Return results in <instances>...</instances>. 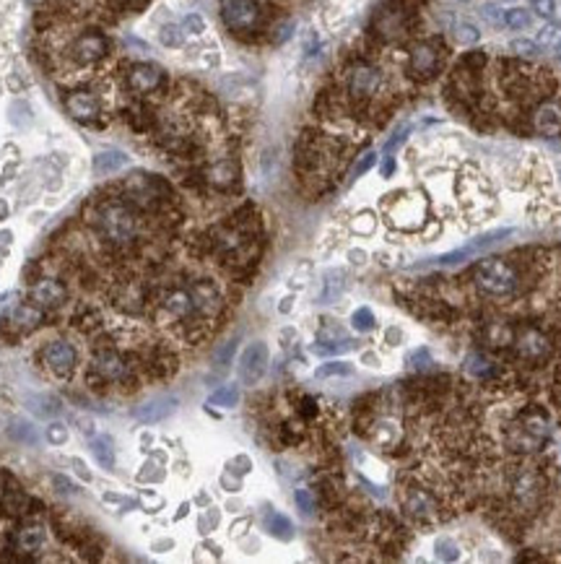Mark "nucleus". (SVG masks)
<instances>
[{
    "label": "nucleus",
    "instance_id": "nucleus-24",
    "mask_svg": "<svg viewBox=\"0 0 561 564\" xmlns=\"http://www.w3.org/2000/svg\"><path fill=\"white\" fill-rule=\"evenodd\" d=\"M536 125L540 133L556 135L561 130V115L556 107H540L536 115Z\"/></svg>",
    "mask_w": 561,
    "mask_h": 564
},
{
    "label": "nucleus",
    "instance_id": "nucleus-46",
    "mask_svg": "<svg viewBox=\"0 0 561 564\" xmlns=\"http://www.w3.org/2000/svg\"><path fill=\"white\" fill-rule=\"evenodd\" d=\"M533 8H536L540 16L551 19V16L556 13V0H533Z\"/></svg>",
    "mask_w": 561,
    "mask_h": 564
},
{
    "label": "nucleus",
    "instance_id": "nucleus-47",
    "mask_svg": "<svg viewBox=\"0 0 561 564\" xmlns=\"http://www.w3.org/2000/svg\"><path fill=\"white\" fill-rule=\"evenodd\" d=\"M234 349H237V341H232V344H226L224 351H219V356H216V362H219V367H224L226 362H229V356L234 354Z\"/></svg>",
    "mask_w": 561,
    "mask_h": 564
},
{
    "label": "nucleus",
    "instance_id": "nucleus-28",
    "mask_svg": "<svg viewBox=\"0 0 561 564\" xmlns=\"http://www.w3.org/2000/svg\"><path fill=\"white\" fill-rule=\"evenodd\" d=\"M208 177H211L213 185L226 187V185H232L237 180V164H234V161H219L211 172H208Z\"/></svg>",
    "mask_w": 561,
    "mask_h": 564
},
{
    "label": "nucleus",
    "instance_id": "nucleus-15",
    "mask_svg": "<svg viewBox=\"0 0 561 564\" xmlns=\"http://www.w3.org/2000/svg\"><path fill=\"white\" fill-rule=\"evenodd\" d=\"M379 86V73L372 65H356L349 73V89L353 97H372Z\"/></svg>",
    "mask_w": 561,
    "mask_h": 564
},
{
    "label": "nucleus",
    "instance_id": "nucleus-40",
    "mask_svg": "<svg viewBox=\"0 0 561 564\" xmlns=\"http://www.w3.org/2000/svg\"><path fill=\"white\" fill-rule=\"evenodd\" d=\"M501 16H504V11L499 8L497 3H486V5H481V19L488 21V24L501 26Z\"/></svg>",
    "mask_w": 561,
    "mask_h": 564
},
{
    "label": "nucleus",
    "instance_id": "nucleus-17",
    "mask_svg": "<svg viewBox=\"0 0 561 564\" xmlns=\"http://www.w3.org/2000/svg\"><path fill=\"white\" fill-rule=\"evenodd\" d=\"M439 65V52L434 42H424L411 52V68L416 75H432Z\"/></svg>",
    "mask_w": 561,
    "mask_h": 564
},
{
    "label": "nucleus",
    "instance_id": "nucleus-10",
    "mask_svg": "<svg viewBox=\"0 0 561 564\" xmlns=\"http://www.w3.org/2000/svg\"><path fill=\"white\" fill-rule=\"evenodd\" d=\"M247 232H242L239 226H221L219 232L213 234V247L221 258L229 260H239L245 247H247Z\"/></svg>",
    "mask_w": 561,
    "mask_h": 564
},
{
    "label": "nucleus",
    "instance_id": "nucleus-2",
    "mask_svg": "<svg viewBox=\"0 0 561 564\" xmlns=\"http://www.w3.org/2000/svg\"><path fill=\"white\" fill-rule=\"evenodd\" d=\"M475 283L488 296H510L517 289V273L501 258L481 260V266L475 268Z\"/></svg>",
    "mask_w": 561,
    "mask_h": 564
},
{
    "label": "nucleus",
    "instance_id": "nucleus-14",
    "mask_svg": "<svg viewBox=\"0 0 561 564\" xmlns=\"http://www.w3.org/2000/svg\"><path fill=\"white\" fill-rule=\"evenodd\" d=\"M29 296H32V302H37V305L42 307H58L65 302L68 292H65V286H62L60 281H55V279H39V281L32 286Z\"/></svg>",
    "mask_w": 561,
    "mask_h": 564
},
{
    "label": "nucleus",
    "instance_id": "nucleus-9",
    "mask_svg": "<svg viewBox=\"0 0 561 564\" xmlns=\"http://www.w3.org/2000/svg\"><path fill=\"white\" fill-rule=\"evenodd\" d=\"M75 359H78L75 349L71 344H65V341H52V344H47L45 351H42L45 367L50 369L52 375H58V377L68 375V372L75 367Z\"/></svg>",
    "mask_w": 561,
    "mask_h": 564
},
{
    "label": "nucleus",
    "instance_id": "nucleus-1",
    "mask_svg": "<svg viewBox=\"0 0 561 564\" xmlns=\"http://www.w3.org/2000/svg\"><path fill=\"white\" fill-rule=\"evenodd\" d=\"M91 224L104 242L114 247L133 245L140 237V216L138 211L125 203V200H101L97 209L91 211Z\"/></svg>",
    "mask_w": 561,
    "mask_h": 564
},
{
    "label": "nucleus",
    "instance_id": "nucleus-25",
    "mask_svg": "<svg viewBox=\"0 0 561 564\" xmlns=\"http://www.w3.org/2000/svg\"><path fill=\"white\" fill-rule=\"evenodd\" d=\"M125 164H127V156H125L123 151H104V154H99L97 161H94V169L99 174H112L117 172L120 167H125Z\"/></svg>",
    "mask_w": 561,
    "mask_h": 564
},
{
    "label": "nucleus",
    "instance_id": "nucleus-33",
    "mask_svg": "<svg viewBox=\"0 0 561 564\" xmlns=\"http://www.w3.org/2000/svg\"><path fill=\"white\" fill-rule=\"evenodd\" d=\"M351 325L356 333H369L374 328V315L369 307H359L353 315H351Z\"/></svg>",
    "mask_w": 561,
    "mask_h": 564
},
{
    "label": "nucleus",
    "instance_id": "nucleus-50",
    "mask_svg": "<svg viewBox=\"0 0 561 564\" xmlns=\"http://www.w3.org/2000/svg\"><path fill=\"white\" fill-rule=\"evenodd\" d=\"M351 258H353V263H362L364 252H351Z\"/></svg>",
    "mask_w": 561,
    "mask_h": 564
},
{
    "label": "nucleus",
    "instance_id": "nucleus-11",
    "mask_svg": "<svg viewBox=\"0 0 561 564\" xmlns=\"http://www.w3.org/2000/svg\"><path fill=\"white\" fill-rule=\"evenodd\" d=\"M514 344H517V354L523 356V359H527V362H540V359H546L551 351L549 338L538 331V328H525V331L517 336Z\"/></svg>",
    "mask_w": 561,
    "mask_h": 564
},
{
    "label": "nucleus",
    "instance_id": "nucleus-35",
    "mask_svg": "<svg viewBox=\"0 0 561 564\" xmlns=\"http://www.w3.org/2000/svg\"><path fill=\"white\" fill-rule=\"evenodd\" d=\"M465 369L471 372V375H475V377H486L488 372H491V362H488L486 356L481 354H468V359H465Z\"/></svg>",
    "mask_w": 561,
    "mask_h": 564
},
{
    "label": "nucleus",
    "instance_id": "nucleus-16",
    "mask_svg": "<svg viewBox=\"0 0 561 564\" xmlns=\"http://www.w3.org/2000/svg\"><path fill=\"white\" fill-rule=\"evenodd\" d=\"M65 107H68V112L73 115L75 120H84V123L94 120L99 115V102L91 94H86V91H73L68 97V102H65Z\"/></svg>",
    "mask_w": 561,
    "mask_h": 564
},
{
    "label": "nucleus",
    "instance_id": "nucleus-6",
    "mask_svg": "<svg viewBox=\"0 0 561 564\" xmlns=\"http://www.w3.org/2000/svg\"><path fill=\"white\" fill-rule=\"evenodd\" d=\"M221 16L224 24L234 32L252 29L260 19V8L255 0H221Z\"/></svg>",
    "mask_w": 561,
    "mask_h": 564
},
{
    "label": "nucleus",
    "instance_id": "nucleus-5",
    "mask_svg": "<svg viewBox=\"0 0 561 564\" xmlns=\"http://www.w3.org/2000/svg\"><path fill=\"white\" fill-rule=\"evenodd\" d=\"M390 219L398 229H419L424 224V200L421 196H395V200L387 206Z\"/></svg>",
    "mask_w": 561,
    "mask_h": 564
},
{
    "label": "nucleus",
    "instance_id": "nucleus-21",
    "mask_svg": "<svg viewBox=\"0 0 561 564\" xmlns=\"http://www.w3.org/2000/svg\"><path fill=\"white\" fill-rule=\"evenodd\" d=\"M265 530L281 541L294 539V526H291V520H288L286 515H281V513H275V510H271V513L265 515Z\"/></svg>",
    "mask_w": 561,
    "mask_h": 564
},
{
    "label": "nucleus",
    "instance_id": "nucleus-27",
    "mask_svg": "<svg viewBox=\"0 0 561 564\" xmlns=\"http://www.w3.org/2000/svg\"><path fill=\"white\" fill-rule=\"evenodd\" d=\"M91 453H94V458L99 460L101 468H107V471H112L114 468V447H112V440H110V437H97V440L91 442Z\"/></svg>",
    "mask_w": 561,
    "mask_h": 564
},
{
    "label": "nucleus",
    "instance_id": "nucleus-23",
    "mask_svg": "<svg viewBox=\"0 0 561 564\" xmlns=\"http://www.w3.org/2000/svg\"><path fill=\"white\" fill-rule=\"evenodd\" d=\"M484 338H486V344L494 346V349L514 344V333H512V328L504 325V322H491L486 331H484Z\"/></svg>",
    "mask_w": 561,
    "mask_h": 564
},
{
    "label": "nucleus",
    "instance_id": "nucleus-42",
    "mask_svg": "<svg viewBox=\"0 0 561 564\" xmlns=\"http://www.w3.org/2000/svg\"><path fill=\"white\" fill-rule=\"evenodd\" d=\"M162 42L166 45V47H179V45H182V32H179L177 26H164Z\"/></svg>",
    "mask_w": 561,
    "mask_h": 564
},
{
    "label": "nucleus",
    "instance_id": "nucleus-22",
    "mask_svg": "<svg viewBox=\"0 0 561 564\" xmlns=\"http://www.w3.org/2000/svg\"><path fill=\"white\" fill-rule=\"evenodd\" d=\"M42 543H45V530H42V526H26L21 528L18 536H16V546L26 554L37 552Z\"/></svg>",
    "mask_w": 561,
    "mask_h": 564
},
{
    "label": "nucleus",
    "instance_id": "nucleus-49",
    "mask_svg": "<svg viewBox=\"0 0 561 564\" xmlns=\"http://www.w3.org/2000/svg\"><path fill=\"white\" fill-rule=\"evenodd\" d=\"M392 167H395V164H392V159H387V161H385V169H382V172L390 174V172H392Z\"/></svg>",
    "mask_w": 561,
    "mask_h": 564
},
{
    "label": "nucleus",
    "instance_id": "nucleus-51",
    "mask_svg": "<svg viewBox=\"0 0 561 564\" xmlns=\"http://www.w3.org/2000/svg\"><path fill=\"white\" fill-rule=\"evenodd\" d=\"M3 216H5V203L0 200V219H3Z\"/></svg>",
    "mask_w": 561,
    "mask_h": 564
},
{
    "label": "nucleus",
    "instance_id": "nucleus-8",
    "mask_svg": "<svg viewBox=\"0 0 561 564\" xmlns=\"http://www.w3.org/2000/svg\"><path fill=\"white\" fill-rule=\"evenodd\" d=\"M162 309L175 320H190V318H200L198 307H195V299H192V292L190 286H175V289H166L162 294Z\"/></svg>",
    "mask_w": 561,
    "mask_h": 564
},
{
    "label": "nucleus",
    "instance_id": "nucleus-39",
    "mask_svg": "<svg viewBox=\"0 0 561 564\" xmlns=\"http://www.w3.org/2000/svg\"><path fill=\"white\" fill-rule=\"evenodd\" d=\"M182 32H187V34H200V32H205V21H203V16H198V13H190V16H185V19H182Z\"/></svg>",
    "mask_w": 561,
    "mask_h": 564
},
{
    "label": "nucleus",
    "instance_id": "nucleus-38",
    "mask_svg": "<svg viewBox=\"0 0 561 564\" xmlns=\"http://www.w3.org/2000/svg\"><path fill=\"white\" fill-rule=\"evenodd\" d=\"M455 37H458V42L460 45H473V42H478V29L475 26H471V24H460L458 29H455Z\"/></svg>",
    "mask_w": 561,
    "mask_h": 564
},
{
    "label": "nucleus",
    "instance_id": "nucleus-20",
    "mask_svg": "<svg viewBox=\"0 0 561 564\" xmlns=\"http://www.w3.org/2000/svg\"><path fill=\"white\" fill-rule=\"evenodd\" d=\"M406 510L411 513L413 517H432L434 515V510H436V504H434V500L426 494V491H421V489H413L408 497H406Z\"/></svg>",
    "mask_w": 561,
    "mask_h": 564
},
{
    "label": "nucleus",
    "instance_id": "nucleus-18",
    "mask_svg": "<svg viewBox=\"0 0 561 564\" xmlns=\"http://www.w3.org/2000/svg\"><path fill=\"white\" fill-rule=\"evenodd\" d=\"M127 81H130V86L136 89V91L146 94V91H153L162 84V71L153 68V65H136L130 71V75H127Z\"/></svg>",
    "mask_w": 561,
    "mask_h": 564
},
{
    "label": "nucleus",
    "instance_id": "nucleus-37",
    "mask_svg": "<svg viewBox=\"0 0 561 564\" xmlns=\"http://www.w3.org/2000/svg\"><path fill=\"white\" fill-rule=\"evenodd\" d=\"M294 500H297V507L301 510V515H314V494L310 489H297Z\"/></svg>",
    "mask_w": 561,
    "mask_h": 564
},
{
    "label": "nucleus",
    "instance_id": "nucleus-26",
    "mask_svg": "<svg viewBox=\"0 0 561 564\" xmlns=\"http://www.w3.org/2000/svg\"><path fill=\"white\" fill-rule=\"evenodd\" d=\"M514 497L520 504H530L538 497V478L533 473H525L514 481Z\"/></svg>",
    "mask_w": 561,
    "mask_h": 564
},
{
    "label": "nucleus",
    "instance_id": "nucleus-19",
    "mask_svg": "<svg viewBox=\"0 0 561 564\" xmlns=\"http://www.w3.org/2000/svg\"><path fill=\"white\" fill-rule=\"evenodd\" d=\"M3 481H5V486H3V510H5V513H11V515L24 513L26 504H29L24 489H21V486H18V484L8 476V473H3Z\"/></svg>",
    "mask_w": 561,
    "mask_h": 564
},
{
    "label": "nucleus",
    "instance_id": "nucleus-32",
    "mask_svg": "<svg viewBox=\"0 0 561 564\" xmlns=\"http://www.w3.org/2000/svg\"><path fill=\"white\" fill-rule=\"evenodd\" d=\"M39 320H42V315H39L34 307H16L13 309V325H24V328H34V325H39Z\"/></svg>",
    "mask_w": 561,
    "mask_h": 564
},
{
    "label": "nucleus",
    "instance_id": "nucleus-29",
    "mask_svg": "<svg viewBox=\"0 0 561 564\" xmlns=\"http://www.w3.org/2000/svg\"><path fill=\"white\" fill-rule=\"evenodd\" d=\"M530 24H533V16L525 8H507L501 16V26H507V29H527Z\"/></svg>",
    "mask_w": 561,
    "mask_h": 564
},
{
    "label": "nucleus",
    "instance_id": "nucleus-41",
    "mask_svg": "<svg viewBox=\"0 0 561 564\" xmlns=\"http://www.w3.org/2000/svg\"><path fill=\"white\" fill-rule=\"evenodd\" d=\"M374 226H377V219H374L369 211L359 213V216H356V221H353V229H356L359 234H372Z\"/></svg>",
    "mask_w": 561,
    "mask_h": 564
},
{
    "label": "nucleus",
    "instance_id": "nucleus-36",
    "mask_svg": "<svg viewBox=\"0 0 561 564\" xmlns=\"http://www.w3.org/2000/svg\"><path fill=\"white\" fill-rule=\"evenodd\" d=\"M436 559H445V562L460 559V546L449 539H439L436 541Z\"/></svg>",
    "mask_w": 561,
    "mask_h": 564
},
{
    "label": "nucleus",
    "instance_id": "nucleus-30",
    "mask_svg": "<svg viewBox=\"0 0 561 564\" xmlns=\"http://www.w3.org/2000/svg\"><path fill=\"white\" fill-rule=\"evenodd\" d=\"M239 403V390L237 385H224L221 390H216L208 398V406H219V408H232Z\"/></svg>",
    "mask_w": 561,
    "mask_h": 564
},
{
    "label": "nucleus",
    "instance_id": "nucleus-12",
    "mask_svg": "<svg viewBox=\"0 0 561 564\" xmlns=\"http://www.w3.org/2000/svg\"><path fill=\"white\" fill-rule=\"evenodd\" d=\"M104 52H107V39L101 34H94V32H88V34L73 42V60H78L81 65H91V62L101 60Z\"/></svg>",
    "mask_w": 561,
    "mask_h": 564
},
{
    "label": "nucleus",
    "instance_id": "nucleus-43",
    "mask_svg": "<svg viewBox=\"0 0 561 564\" xmlns=\"http://www.w3.org/2000/svg\"><path fill=\"white\" fill-rule=\"evenodd\" d=\"M510 47L514 52H520V55H536V52H540L538 42H533V39H514Z\"/></svg>",
    "mask_w": 561,
    "mask_h": 564
},
{
    "label": "nucleus",
    "instance_id": "nucleus-48",
    "mask_svg": "<svg viewBox=\"0 0 561 564\" xmlns=\"http://www.w3.org/2000/svg\"><path fill=\"white\" fill-rule=\"evenodd\" d=\"M291 32H294V24L291 21H286V24L278 29V37H275V42H284V39L291 37Z\"/></svg>",
    "mask_w": 561,
    "mask_h": 564
},
{
    "label": "nucleus",
    "instance_id": "nucleus-44",
    "mask_svg": "<svg viewBox=\"0 0 561 564\" xmlns=\"http://www.w3.org/2000/svg\"><path fill=\"white\" fill-rule=\"evenodd\" d=\"M374 161H377V154H372V151H369V154H364L362 159H359V164L353 167V177H362L364 172H369V169L374 167Z\"/></svg>",
    "mask_w": 561,
    "mask_h": 564
},
{
    "label": "nucleus",
    "instance_id": "nucleus-4",
    "mask_svg": "<svg viewBox=\"0 0 561 564\" xmlns=\"http://www.w3.org/2000/svg\"><path fill=\"white\" fill-rule=\"evenodd\" d=\"M512 229H497V232H486L484 237H478L468 245L458 247V250H449L445 255H436L432 258V266H458V263H465V260L478 258L481 252H486L488 247H494L497 242H501L504 237H510Z\"/></svg>",
    "mask_w": 561,
    "mask_h": 564
},
{
    "label": "nucleus",
    "instance_id": "nucleus-34",
    "mask_svg": "<svg viewBox=\"0 0 561 564\" xmlns=\"http://www.w3.org/2000/svg\"><path fill=\"white\" fill-rule=\"evenodd\" d=\"M320 380L323 377H349V375H353V367L351 364H346V362H327V364H323V367H317V372H314Z\"/></svg>",
    "mask_w": 561,
    "mask_h": 564
},
{
    "label": "nucleus",
    "instance_id": "nucleus-3",
    "mask_svg": "<svg viewBox=\"0 0 561 564\" xmlns=\"http://www.w3.org/2000/svg\"><path fill=\"white\" fill-rule=\"evenodd\" d=\"M88 375H91V380L107 382V385H123L130 377V364H127V359L123 354H117L112 349H104L91 359Z\"/></svg>",
    "mask_w": 561,
    "mask_h": 564
},
{
    "label": "nucleus",
    "instance_id": "nucleus-45",
    "mask_svg": "<svg viewBox=\"0 0 561 564\" xmlns=\"http://www.w3.org/2000/svg\"><path fill=\"white\" fill-rule=\"evenodd\" d=\"M47 440H50L52 445H60V442L68 440V430H65L62 424H50V430H47Z\"/></svg>",
    "mask_w": 561,
    "mask_h": 564
},
{
    "label": "nucleus",
    "instance_id": "nucleus-31",
    "mask_svg": "<svg viewBox=\"0 0 561 564\" xmlns=\"http://www.w3.org/2000/svg\"><path fill=\"white\" fill-rule=\"evenodd\" d=\"M346 276H343V270H330L327 276H325V292H323V302H330V299H336L340 292H343V286H346V281H343Z\"/></svg>",
    "mask_w": 561,
    "mask_h": 564
},
{
    "label": "nucleus",
    "instance_id": "nucleus-7",
    "mask_svg": "<svg viewBox=\"0 0 561 564\" xmlns=\"http://www.w3.org/2000/svg\"><path fill=\"white\" fill-rule=\"evenodd\" d=\"M265 369H268V346L262 341H255L239 356V380L245 385H255L260 382Z\"/></svg>",
    "mask_w": 561,
    "mask_h": 564
},
{
    "label": "nucleus",
    "instance_id": "nucleus-13",
    "mask_svg": "<svg viewBox=\"0 0 561 564\" xmlns=\"http://www.w3.org/2000/svg\"><path fill=\"white\" fill-rule=\"evenodd\" d=\"M177 406H179L177 395H159V398H151L149 403L140 406L136 411V416L140 419V421H146V424H156V421H162V419L172 416L177 411Z\"/></svg>",
    "mask_w": 561,
    "mask_h": 564
}]
</instances>
